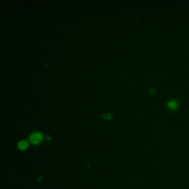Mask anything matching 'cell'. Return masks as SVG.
Segmentation results:
<instances>
[{
	"label": "cell",
	"mask_w": 189,
	"mask_h": 189,
	"mask_svg": "<svg viewBox=\"0 0 189 189\" xmlns=\"http://www.w3.org/2000/svg\"><path fill=\"white\" fill-rule=\"evenodd\" d=\"M28 142L26 141H22L18 144V148L20 150H25L28 147Z\"/></svg>",
	"instance_id": "7a4b0ae2"
},
{
	"label": "cell",
	"mask_w": 189,
	"mask_h": 189,
	"mask_svg": "<svg viewBox=\"0 0 189 189\" xmlns=\"http://www.w3.org/2000/svg\"><path fill=\"white\" fill-rule=\"evenodd\" d=\"M30 140L32 144L35 145L38 144L42 141L43 136L41 134L39 133H35L31 135Z\"/></svg>",
	"instance_id": "6da1fadb"
}]
</instances>
